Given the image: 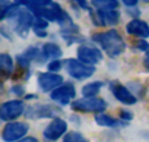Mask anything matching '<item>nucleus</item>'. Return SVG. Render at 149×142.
<instances>
[{"mask_svg": "<svg viewBox=\"0 0 149 142\" xmlns=\"http://www.w3.org/2000/svg\"><path fill=\"white\" fill-rule=\"evenodd\" d=\"M92 40H95L110 57H117L126 50V43L116 29L97 34L92 37Z\"/></svg>", "mask_w": 149, "mask_h": 142, "instance_id": "obj_1", "label": "nucleus"}, {"mask_svg": "<svg viewBox=\"0 0 149 142\" xmlns=\"http://www.w3.org/2000/svg\"><path fill=\"white\" fill-rule=\"evenodd\" d=\"M72 108L82 113H102L107 108V101L98 97H84L81 100H74Z\"/></svg>", "mask_w": 149, "mask_h": 142, "instance_id": "obj_2", "label": "nucleus"}, {"mask_svg": "<svg viewBox=\"0 0 149 142\" xmlns=\"http://www.w3.org/2000/svg\"><path fill=\"white\" fill-rule=\"evenodd\" d=\"M64 66H66L67 73H69L72 78L79 79V81L92 76L94 72H95V67H94V66L86 64V63L81 62L79 59H69V60H66V64H64Z\"/></svg>", "mask_w": 149, "mask_h": 142, "instance_id": "obj_3", "label": "nucleus"}, {"mask_svg": "<svg viewBox=\"0 0 149 142\" xmlns=\"http://www.w3.org/2000/svg\"><path fill=\"white\" fill-rule=\"evenodd\" d=\"M29 126L25 122H9L2 132V139L5 142H18L19 139L25 138L28 133Z\"/></svg>", "mask_w": 149, "mask_h": 142, "instance_id": "obj_4", "label": "nucleus"}, {"mask_svg": "<svg viewBox=\"0 0 149 142\" xmlns=\"http://www.w3.org/2000/svg\"><path fill=\"white\" fill-rule=\"evenodd\" d=\"M25 111V104L21 100H10L2 104L0 107V119L3 122H13Z\"/></svg>", "mask_w": 149, "mask_h": 142, "instance_id": "obj_5", "label": "nucleus"}, {"mask_svg": "<svg viewBox=\"0 0 149 142\" xmlns=\"http://www.w3.org/2000/svg\"><path fill=\"white\" fill-rule=\"evenodd\" d=\"M66 130H67V123H66L63 119L56 117V119H53V120L47 125V127L44 129L42 135H44L45 141L54 142V141L60 139L63 135H66Z\"/></svg>", "mask_w": 149, "mask_h": 142, "instance_id": "obj_6", "label": "nucleus"}, {"mask_svg": "<svg viewBox=\"0 0 149 142\" xmlns=\"http://www.w3.org/2000/svg\"><path fill=\"white\" fill-rule=\"evenodd\" d=\"M92 22L97 27H104V25H116L120 19V13L117 9H98L97 12H92L91 15Z\"/></svg>", "mask_w": 149, "mask_h": 142, "instance_id": "obj_7", "label": "nucleus"}, {"mask_svg": "<svg viewBox=\"0 0 149 142\" xmlns=\"http://www.w3.org/2000/svg\"><path fill=\"white\" fill-rule=\"evenodd\" d=\"M74 95H76V91H74V87L72 84H63L58 88H56L54 91H51V94H50L51 100L60 106L70 104V101L74 98Z\"/></svg>", "mask_w": 149, "mask_h": 142, "instance_id": "obj_8", "label": "nucleus"}, {"mask_svg": "<svg viewBox=\"0 0 149 142\" xmlns=\"http://www.w3.org/2000/svg\"><path fill=\"white\" fill-rule=\"evenodd\" d=\"M38 85L44 92H51L63 85V76L54 72H45L38 75Z\"/></svg>", "mask_w": 149, "mask_h": 142, "instance_id": "obj_9", "label": "nucleus"}, {"mask_svg": "<svg viewBox=\"0 0 149 142\" xmlns=\"http://www.w3.org/2000/svg\"><path fill=\"white\" fill-rule=\"evenodd\" d=\"M78 59L86 64H97L102 60V53L100 48L97 47H91V45H81L78 48Z\"/></svg>", "mask_w": 149, "mask_h": 142, "instance_id": "obj_10", "label": "nucleus"}, {"mask_svg": "<svg viewBox=\"0 0 149 142\" xmlns=\"http://www.w3.org/2000/svg\"><path fill=\"white\" fill-rule=\"evenodd\" d=\"M111 92H113L114 98H116L117 101H120L121 104L133 106V104H136V101H137L136 95H134L127 87H124V85H121V84H117V82L111 84Z\"/></svg>", "mask_w": 149, "mask_h": 142, "instance_id": "obj_11", "label": "nucleus"}, {"mask_svg": "<svg viewBox=\"0 0 149 142\" xmlns=\"http://www.w3.org/2000/svg\"><path fill=\"white\" fill-rule=\"evenodd\" d=\"M32 24H34V13L21 9V12H19L18 16H16V25H15L16 32H18L21 37L25 38L26 34H28V31H29V28L32 27Z\"/></svg>", "mask_w": 149, "mask_h": 142, "instance_id": "obj_12", "label": "nucleus"}, {"mask_svg": "<svg viewBox=\"0 0 149 142\" xmlns=\"http://www.w3.org/2000/svg\"><path fill=\"white\" fill-rule=\"evenodd\" d=\"M126 31L127 34L133 35V37H137V38H148L149 37V25L142 21V19H133L130 21L127 25H126Z\"/></svg>", "mask_w": 149, "mask_h": 142, "instance_id": "obj_13", "label": "nucleus"}, {"mask_svg": "<svg viewBox=\"0 0 149 142\" xmlns=\"http://www.w3.org/2000/svg\"><path fill=\"white\" fill-rule=\"evenodd\" d=\"M57 113V110L51 106H32L28 108L26 116L29 119H45V117H53Z\"/></svg>", "mask_w": 149, "mask_h": 142, "instance_id": "obj_14", "label": "nucleus"}, {"mask_svg": "<svg viewBox=\"0 0 149 142\" xmlns=\"http://www.w3.org/2000/svg\"><path fill=\"white\" fill-rule=\"evenodd\" d=\"M95 122L97 125L102 126V127H120V126H126V122H120L118 119L110 116V114H104V113H98V116H95Z\"/></svg>", "mask_w": 149, "mask_h": 142, "instance_id": "obj_15", "label": "nucleus"}, {"mask_svg": "<svg viewBox=\"0 0 149 142\" xmlns=\"http://www.w3.org/2000/svg\"><path fill=\"white\" fill-rule=\"evenodd\" d=\"M41 54L47 60H57V59L61 57V48L54 43H47V44L42 45Z\"/></svg>", "mask_w": 149, "mask_h": 142, "instance_id": "obj_16", "label": "nucleus"}, {"mask_svg": "<svg viewBox=\"0 0 149 142\" xmlns=\"http://www.w3.org/2000/svg\"><path fill=\"white\" fill-rule=\"evenodd\" d=\"M102 85H104V84H102L101 81L89 82V84H86V85L82 88V95H84V97H97L98 92L101 91Z\"/></svg>", "mask_w": 149, "mask_h": 142, "instance_id": "obj_17", "label": "nucleus"}, {"mask_svg": "<svg viewBox=\"0 0 149 142\" xmlns=\"http://www.w3.org/2000/svg\"><path fill=\"white\" fill-rule=\"evenodd\" d=\"M0 69H2V72L6 73V75H10L13 72V60L6 53H3L0 56Z\"/></svg>", "mask_w": 149, "mask_h": 142, "instance_id": "obj_18", "label": "nucleus"}, {"mask_svg": "<svg viewBox=\"0 0 149 142\" xmlns=\"http://www.w3.org/2000/svg\"><path fill=\"white\" fill-rule=\"evenodd\" d=\"M92 5L97 8V9H117L118 8V2L117 0H91Z\"/></svg>", "mask_w": 149, "mask_h": 142, "instance_id": "obj_19", "label": "nucleus"}, {"mask_svg": "<svg viewBox=\"0 0 149 142\" xmlns=\"http://www.w3.org/2000/svg\"><path fill=\"white\" fill-rule=\"evenodd\" d=\"M63 142H89V141L79 132H69L64 135Z\"/></svg>", "mask_w": 149, "mask_h": 142, "instance_id": "obj_20", "label": "nucleus"}, {"mask_svg": "<svg viewBox=\"0 0 149 142\" xmlns=\"http://www.w3.org/2000/svg\"><path fill=\"white\" fill-rule=\"evenodd\" d=\"M24 56H25L26 59H29V60H34V59H37V57H41L42 54H40L38 48H35V47H29V48L24 53Z\"/></svg>", "mask_w": 149, "mask_h": 142, "instance_id": "obj_21", "label": "nucleus"}, {"mask_svg": "<svg viewBox=\"0 0 149 142\" xmlns=\"http://www.w3.org/2000/svg\"><path fill=\"white\" fill-rule=\"evenodd\" d=\"M47 67H48V72H58L60 67H61V63H60L58 59H57V60H51Z\"/></svg>", "mask_w": 149, "mask_h": 142, "instance_id": "obj_22", "label": "nucleus"}, {"mask_svg": "<svg viewBox=\"0 0 149 142\" xmlns=\"http://www.w3.org/2000/svg\"><path fill=\"white\" fill-rule=\"evenodd\" d=\"M120 119L124 122H130L133 119V113L129 110H120Z\"/></svg>", "mask_w": 149, "mask_h": 142, "instance_id": "obj_23", "label": "nucleus"}, {"mask_svg": "<svg viewBox=\"0 0 149 142\" xmlns=\"http://www.w3.org/2000/svg\"><path fill=\"white\" fill-rule=\"evenodd\" d=\"M134 47H136L139 51H146V50L149 48V44H148V43H146L143 38H140V40L136 43V45H134Z\"/></svg>", "mask_w": 149, "mask_h": 142, "instance_id": "obj_24", "label": "nucleus"}, {"mask_svg": "<svg viewBox=\"0 0 149 142\" xmlns=\"http://www.w3.org/2000/svg\"><path fill=\"white\" fill-rule=\"evenodd\" d=\"M10 92H13V94H16V95H24V94H25V88H24L22 85H15V87L10 88Z\"/></svg>", "mask_w": 149, "mask_h": 142, "instance_id": "obj_25", "label": "nucleus"}, {"mask_svg": "<svg viewBox=\"0 0 149 142\" xmlns=\"http://www.w3.org/2000/svg\"><path fill=\"white\" fill-rule=\"evenodd\" d=\"M72 2L74 3V5H78L81 9H89V6H88V2H86V0H72Z\"/></svg>", "mask_w": 149, "mask_h": 142, "instance_id": "obj_26", "label": "nucleus"}, {"mask_svg": "<svg viewBox=\"0 0 149 142\" xmlns=\"http://www.w3.org/2000/svg\"><path fill=\"white\" fill-rule=\"evenodd\" d=\"M121 2L127 6V8H134L136 5H137V2L139 0H121Z\"/></svg>", "mask_w": 149, "mask_h": 142, "instance_id": "obj_27", "label": "nucleus"}, {"mask_svg": "<svg viewBox=\"0 0 149 142\" xmlns=\"http://www.w3.org/2000/svg\"><path fill=\"white\" fill-rule=\"evenodd\" d=\"M18 142H38V139H37V138H32V136H28V138H22V139H19Z\"/></svg>", "mask_w": 149, "mask_h": 142, "instance_id": "obj_28", "label": "nucleus"}, {"mask_svg": "<svg viewBox=\"0 0 149 142\" xmlns=\"http://www.w3.org/2000/svg\"><path fill=\"white\" fill-rule=\"evenodd\" d=\"M143 64H145L146 70H149V53H148V56L145 57V60H143Z\"/></svg>", "mask_w": 149, "mask_h": 142, "instance_id": "obj_29", "label": "nucleus"}, {"mask_svg": "<svg viewBox=\"0 0 149 142\" xmlns=\"http://www.w3.org/2000/svg\"><path fill=\"white\" fill-rule=\"evenodd\" d=\"M143 136H145V139L149 142V132H145V133H143Z\"/></svg>", "mask_w": 149, "mask_h": 142, "instance_id": "obj_30", "label": "nucleus"}, {"mask_svg": "<svg viewBox=\"0 0 149 142\" xmlns=\"http://www.w3.org/2000/svg\"><path fill=\"white\" fill-rule=\"evenodd\" d=\"M143 2H145V3H149V0H143Z\"/></svg>", "mask_w": 149, "mask_h": 142, "instance_id": "obj_31", "label": "nucleus"}]
</instances>
